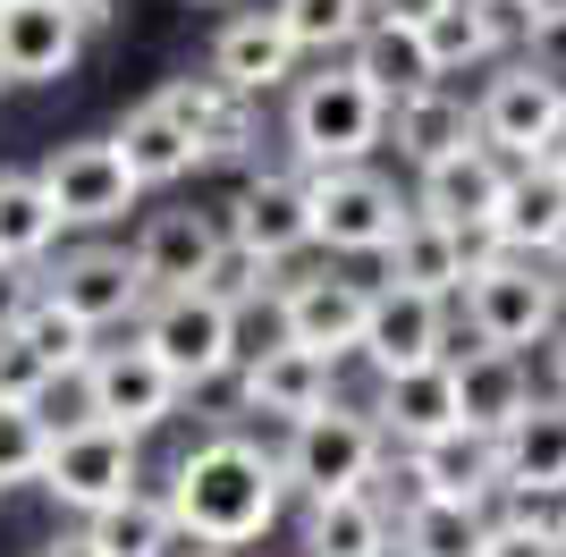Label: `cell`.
Returning a JSON list of instances; mask_svg holds the SVG:
<instances>
[{
  "mask_svg": "<svg viewBox=\"0 0 566 557\" xmlns=\"http://www.w3.org/2000/svg\"><path fill=\"white\" fill-rule=\"evenodd\" d=\"M43 9H69V0H43Z\"/></svg>",
  "mask_w": 566,
  "mask_h": 557,
  "instance_id": "cell-49",
  "label": "cell"
},
{
  "mask_svg": "<svg viewBox=\"0 0 566 557\" xmlns=\"http://www.w3.org/2000/svg\"><path fill=\"white\" fill-rule=\"evenodd\" d=\"M355 347L373 355V371H423L449 364V296H415V287H373L364 304V338Z\"/></svg>",
  "mask_w": 566,
  "mask_h": 557,
  "instance_id": "cell-10",
  "label": "cell"
},
{
  "mask_svg": "<svg viewBox=\"0 0 566 557\" xmlns=\"http://www.w3.org/2000/svg\"><path fill=\"white\" fill-rule=\"evenodd\" d=\"M34 482H43L60 507L94 515V507H111V498L136 490V440H127V431H102V422H69V431H51Z\"/></svg>",
  "mask_w": 566,
  "mask_h": 557,
  "instance_id": "cell-8",
  "label": "cell"
},
{
  "mask_svg": "<svg viewBox=\"0 0 566 557\" xmlns=\"http://www.w3.org/2000/svg\"><path fill=\"white\" fill-rule=\"evenodd\" d=\"M558 118H566V85H558V76H549V69H507V76H491L482 102H473V136L491 144V153L533 161Z\"/></svg>",
  "mask_w": 566,
  "mask_h": 557,
  "instance_id": "cell-12",
  "label": "cell"
},
{
  "mask_svg": "<svg viewBox=\"0 0 566 557\" xmlns=\"http://www.w3.org/2000/svg\"><path fill=\"white\" fill-rule=\"evenodd\" d=\"M136 347L153 355L178 389H203V380H220V371L237 364V313H220L212 296L178 287V296H153L136 313Z\"/></svg>",
  "mask_w": 566,
  "mask_h": 557,
  "instance_id": "cell-4",
  "label": "cell"
},
{
  "mask_svg": "<svg viewBox=\"0 0 566 557\" xmlns=\"http://www.w3.org/2000/svg\"><path fill=\"white\" fill-rule=\"evenodd\" d=\"M373 464H380V422L331 397V406H313L296 422V440L280 456V482H296L305 498H347V490L373 482Z\"/></svg>",
  "mask_w": 566,
  "mask_h": 557,
  "instance_id": "cell-5",
  "label": "cell"
},
{
  "mask_svg": "<svg viewBox=\"0 0 566 557\" xmlns=\"http://www.w3.org/2000/svg\"><path fill=\"white\" fill-rule=\"evenodd\" d=\"M549 338H558V347H549V364H558V397H566V322L549 329Z\"/></svg>",
  "mask_w": 566,
  "mask_h": 557,
  "instance_id": "cell-46",
  "label": "cell"
},
{
  "mask_svg": "<svg viewBox=\"0 0 566 557\" xmlns=\"http://www.w3.org/2000/svg\"><path fill=\"white\" fill-rule=\"evenodd\" d=\"M76 34L69 9H43V0H9L0 9V85H60L76 69Z\"/></svg>",
  "mask_w": 566,
  "mask_h": 557,
  "instance_id": "cell-14",
  "label": "cell"
},
{
  "mask_svg": "<svg viewBox=\"0 0 566 557\" xmlns=\"http://www.w3.org/2000/svg\"><path fill=\"white\" fill-rule=\"evenodd\" d=\"M406 482H423V498H449V507H482L499 490V440H482V431H440V440L406 448Z\"/></svg>",
  "mask_w": 566,
  "mask_h": 557,
  "instance_id": "cell-20",
  "label": "cell"
},
{
  "mask_svg": "<svg viewBox=\"0 0 566 557\" xmlns=\"http://www.w3.org/2000/svg\"><path fill=\"white\" fill-rule=\"evenodd\" d=\"M245 102H254V93H229L220 76H169V85L153 93V111H161L169 127H178V136L203 153V161H237V153L254 144Z\"/></svg>",
  "mask_w": 566,
  "mask_h": 557,
  "instance_id": "cell-13",
  "label": "cell"
},
{
  "mask_svg": "<svg viewBox=\"0 0 566 557\" xmlns=\"http://www.w3.org/2000/svg\"><path fill=\"white\" fill-rule=\"evenodd\" d=\"M499 490L566 498V397H524V414L499 431Z\"/></svg>",
  "mask_w": 566,
  "mask_h": 557,
  "instance_id": "cell-15",
  "label": "cell"
},
{
  "mask_svg": "<svg viewBox=\"0 0 566 557\" xmlns=\"http://www.w3.org/2000/svg\"><path fill=\"white\" fill-rule=\"evenodd\" d=\"M380 127H389V102H380L355 69L305 76V85H296V102H287V136H296V153H305V169H347V161H364V153L380 144Z\"/></svg>",
  "mask_w": 566,
  "mask_h": 557,
  "instance_id": "cell-3",
  "label": "cell"
},
{
  "mask_svg": "<svg viewBox=\"0 0 566 557\" xmlns=\"http://www.w3.org/2000/svg\"><path fill=\"white\" fill-rule=\"evenodd\" d=\"M76 389H85V422L127 431V440H144L153 422L178 414V380H169L144 347H94L85 371H76Z\"/></svg>",
  "mask_w": 566,
  "mask_h": 557,
  "instance_id": "cell-7",
  "label": "cell"
},
{
  "mask_svg": "<svg viewBox=\"0 0 566 557\" xmlns=\"http://www.w3.org/2000/svg\"><path fill=\"white\" fill-rule=\"evenodd\" d=\"M389 127H398V153L415 169H431V161H449V153H465V144H482V136H473V111L457 102V93H440V85L389 102Z\"/></svg>",
  "mask_w": 566,
  "mask_h": 557,
  "instance_id": "cell-28",
  "label": "cell"
},
{
  "mask_svg": "<svg viewBox=\"0 0 566 557\" xmlns=\"http://www.w3.org/2000/svg\"><path fill=\"white\" fill-rule=\"evenodd\" d=\"M69 322H85L102 338V329H127L153 304V287H144V271L127 254H111V245H85V254H69L60 271H51V287H43Z\"/></svg>",
  "mask_w": 566,
  "mask_h": 557,
  "instance_id": "cell-11",
  "label": "cell"
},
{
  "mask_svg": "<svg viewBox=\"0 0 566 557\" xmlns=\"http://www.w3.org/2000/svg\"><path fill=\"white\" fill-rule=\"evenodd\" d=\"M51 245H60V211L43 203V186L25 178V169H9V178H0V262H9V271H34Z\"/></svg>",
  "mask_w": 566,
  "mask_h": 557,
  "instance_id": "cell-33",
  "label": "cell"
},
{
  "mask_svg": "<svg viewBox=\"0 0 566 557\" xmlns=\"http://www.w3.org/2000/svg\"><path fill=\"white\" fill-rule=\"evenodd\" d=\"M440 0H380V18H406V25H423Z\"/></svg>",
  "mask_w": 566,
  "mask_h": 557,
  "instance_id": "cell-45",
  "label": "cell"
},
{
  "mask_svg": "<svg viewBox=\"0 0 566 557\" xmlns=\"http://www.w3.org/2000/svg\"><path fill=\"white\" fill-rule=\"evenodd\" d=\"M549 524H558V515H549ZM549 524H524V515H507V524H482V549H473V557H558Z\"/></svg>",
  "mask_w": 566,
  "mask_h": 557,
  "instance_id": "cell-39",
  "label": "cell"
},
{
  "mask_svg": "<svg viewBox=\"0 0 566 557\" xmlns=\"http://www.w3.org/2000/svg\"><path fill=\"white\" fill-rule=\"evenodd\" d=\"M364 304H373V287H355V278H287L280 287V338L338 364L364 338Z\"/></svg>",
  "mask_w": 566,
  "mask_h": 557,
  "instance_id": "cell-16",
  "label": "cell"
},
{
  "mask_svg": "<svg viewBox=\"0 0 566 557\" xmlns=\"http://www.w3.org/2000/svg\"><path fill=\"white\" fill-rule=\"evenodd\" d=\"M280 456H262L254 440H237V431H220V440L187 448L178 456V473H169V524L187 540H203V549H245V540H262L271 524H280Z\"/></svg>",
  "mask_w": 566,
  "mask_h": 557,
  "instance_id": "cell-1",
  "label": "cell"
},
{
  "mask_svg": "<svg viewBox=\"0 0 566 557\" xmlns=\"http://www.w3.org/2000/svg\"><path fill=\"white\" fill-rule=\"evenodd\" d=\"M296 69V43H287V25L262 9V18H229L212 43V76L229 93H271L280 76Z\"/></svg>",
  "mask_w": 566,
  "mask_h": 557,
  "instance_id": "cell-27",
  "label": "cell"
},
{
  "mask_svg": "<svg viewBox=\"0 0 566 557\" xmlns=\"http://www.w3.org/2000/svg\"><path fill=\"white\" fill-rule=\"evenodd\" d=\"M423 51H431V69L457 76V69H482L499 51V9L491 0H440L423 18Z\"/></svg>",
  "mask_w": 566,
  "mask_h": 557,
  "instance_id": "cell-32",
  "label": "cell"
},
{
  "mask_svg": "<svg viewBox=\"0 0 566 557\" xmlns=\"http://www.w3.org/2000/svg\"><path fill=\"white\" fill-rule=\"evenodd\" d=\"M465 329L482 338V347H542L549 329H558V278L533 271V254H482L465 262Z\"/></svg>",
  "mask_w": 566,
  "mask_h": 557,
  "instance_id": "cell-2",
  "label": "cell"
},
{
  "mask_svg": "<svg viewBox=\"0 0 566 557\" xmlns=\"http://www.w3.org/2000/svg\"><path fill=\"white\" fill-rule=\"evenodd\" d=\"M549 540H558V557H566V498H558V524H549Z\"/></svg>",
  "mask_w": 566,
  "mask_h": 557,
  "instance_id": "cell-47",
  "label": "cell"
},
{
  "mask_svg": "<svg viewBox=\"0 0 566 557\" xmlns=\"http://www.w3.org/2000/svg\"><path fill=\"white\" fill-rule=\"evenodd\" d=\"M111 153H118V161H127V178H136V186H178V178H187V169H203V153H195V144L178 136V127H169L161 111H153V102L118 118Z\"/></svg>",
  "mask_w": 566,
  "mask_h": 557,
  "instance_id": "cell-29",
  "label": "cell"
},
{
  "mask_svg": "<svg viewBox=\"0 0 566 557\" xmlns=\"http://www.w3.org/2000/svg\"><path fill=\"white\" fill-rule=\"evenodd\" d=\"M229 245H245V254H262V262H287L296 245H313L305 178H280V169H262V178L229 203Z\"/></svg>",
  "mask_w": 566,
  "mask_h": 557,
  "instance_id": "cell-19",
  "label": "cell"
},
{
  "mask_svg": "<svg viewBox=\"0 0 566 557\" xmlns=\"http://www.w3.org/2000/svg\"><path fill=\"white\" fill-rule=\"evenodd\" d=\"M305 211H313V245H331V254H380V245L398 237V220H406L398 186L380 178V169H364V161L313 169Z\"/></svg>",
  "mask_w": 566,
  "mask_h": 557,
  "instance_id": "cell-6",
  "label": "cell"
},
{
  "mask_svg": "<svg viewBox=\"0 0 566 557\" xmlns=\"http://www.w3.org/2000/svg\"><path fill=\"white\" fill-rule=\"evenodd\" d=\"M51 389H60V380H51V371L34 364V355H25L9 329H0V397H18V406H43Z\"/></svg>",
  "mask_w": 566,
  "mask_h": 557,
  "instance_id": "cell-40",
  "label": "cell"
},
{
  "mask_svg": "<svg viewBox=\"0 0 566 557\" xmlns=\"http://www.w3.org/2000/svg\"><path fill=\"white\" fill-rule=\"evenodd\" d=\"M25 296H34V287H25V271H9V262H0V329L25 313Z\"/></svg>",
  "mask_w": 566,
  "mask_h": 557,
  "instance_id": "cell-42",
  "label": "cell"
},
{
  "mask_svg": "<svg viewBox=\"0 0 566 557\" xmlns=\"http://www.w3.org/2000/svg\"><path fill=\"white\" fill-rule=\"evenodd\" d=\"M34 557H102V549H94V540H85V533H60V540H43V549H34Z\"/></svg>",
  "mask_w": 566,
  "mask_h": 557,
  "instance_id": "cell-44",
  "label": "cell"
},
{
  "mask_svg": "<svg viewBox=\"0 0 566 557\" xmlns=\"http://www.w3.org/2000/svg\"><path fill=\"white\" fill-rule=\"evenodd\" d=\"M271 271H280V262H262V254H245V245H229V237H220V254H212V271L195 278V296H212L220 313H245V304L271 287Z\"/></svg>",
  "mask_w": 566,
  "mask_h": 557,
  "instance_id": "cell-38",
  "label": "cell"
},
{
  "mask_svg": "<svg viewBox=\"0 0 566 557\" xmlns=\"http://www.w3.org/2000/svg\"><path fill=\"white\" fill-rule=\"evenodd\" d=\"M271 18L287 25L296 51H347L364 25H373V0H280Z\"/></svg>",
  "mask_w": 566,
  "mask_h": 557,
  "instance_id": "cell-35",
  "label": "cell"
},
{
  "mask_svg": "<svg viewBox=\"0 0 566 557\" xmlns=\"http://www.w3.org/2000/svg\"><path fill=\"white\" fill-rule=\"evenodd\" d=\"M347 51H355L347 69L364 76L380 102H406V93L440 85V69H431V51H423V25H406V18H373Z\"/></svg>",
  "mask_w": 566,
  "mask_h": 557,
  "instance_id": "cell-26",
  "label": "cell"
},
{
  "mask_svg": "<svg viewBox=\"0 0 566 557\" xmlns=\"http://www.w3.org/2000/svg\"><path fill=\"white\" fill-rule=\"evenodd\" d=\"M305 549H313V557H389V515L373 507V490L313 498V515H305Z\"/></svg>",
  "mask_w": 566,
  "mask_h": 557,
  "instance_id": "cell-30",
  "label": "cell"
},
{
  "mask_svg": "<svg viewBox=\"0 0 566 557\" xmlns=\"http://www.w3.org/2000/svg\"><path fill=\"white\" fill-rule=\"evenodd\" d=\"M398 533H406V557H473V549H482V507H449V498H415Z\"/></svg>",
  "mask_w": 566,
  "mask_h": 557,
  "instance_id": "cell-36",
  "label": "cell"
},
{
  "mask_svg": "<svg viewBox=\"0 0 566 557\" xmlns=\"http://www.w3.org/2000/svg\"><path fill=\"white\" fill-rule=\"evenodd\" d=\"M43 448H51V414H43V406H18V397H0V490L34 482V473H43Z\"/></svg>",
  "mask_w": 566,
  "mask_h": 557,
  "instance_id": "cell-37",
  "label": "cell"
},
{
  "mask_svg": "<svg viewBox=\"0 0 566 557\" xmlns=\"http://www.w3.org/2000/svg\"><path fill=\"white\" fill-rule=\"evenodd\" d=\"M85 540H94L102 557H169L178 524H169V507H161V498L127 490V498H111V507H94V515H85Z\"/></svg>",
  "mask_w": 566,
  "mask_h": 557,
  "instance_id": "cell-31",
  "label": "cell"
},
{
  "mask_svg": "<svg viewBox=\"0 0 566 557\" xmlns=\"http://www.w3.org/2000/svg\"><path fill=\"white\" fill-rule=\"evenodd\" d=\"M212 254H220V229L203 220V211H161V220H144V237L127 245V262L144 271V287H153V296L195 287V278L212 271Z\"/></svg>",
  "mask_w": 566,
  "mask_h": 557,
  "instance_id": "cell-21",
  "label": "cell"
},
{
  "mask_svg": "<svg viewBox=\"0 0 566 557\" xmlns=\"http://www.w3.org/2000/svg\"><path fill=\"white\" fill-rule=\"evenodd\" d=\"M0 9H9V0H0Z\"/></svg>",
  "mask_w": 566,
  "mask_h": 557,
  "instance_id": "cell-51",
  "label": "cell"
},
{
  "mask_svg": "<svg viewBox=\"0 0 566 557\" xmlns=\"http://www.w3.org/2000/svg\"><path fill=\"white\" fill-rule=\"evenodd\" d=\"M9 338H18V347L51 371V380H76V371H85V355H94V329L69 322L51 296H25V313L9 322Z\"/></svg>",
  "mask_w": 566,
  "mask_h": 557,
  "instance_id": "cell-34",
  "label": "cell"
},
{
  "mask_svg": "<svg viewBox=\"0 0 566 557\" xmlns=\"http://www.w3.org/2000/svg\"><path fill=\"white\" fill-rule=\"evenodd\" d=\"M34 186H43V203L60 211V229H111V220H127V203H136V178H127V161L111 153V136L102 144H60V153L34 169Z\"/></svg>",
  "mask_w": 566,
  "mask_h": 557,
  "instance_id": "cell-9",
  "label": "cell"
},
{
  "mask_svg": "<svg viewBox=\"0 0 566 557\" xmlns=\"http://www.w3.org/2000/svg\"><path fill=\"white\" fill-rule=\"evenodd\" d=\"M491 9H516V0H491Z\"/></svg>",
  "mask_w": 566,
  "mask_h": 557,
  "instance_id": "cell-50",
  "label": "cell"
},
{
  "mask_svg": "<svg viewBox=\"0 0 566 557\" xmlns=\"http://www.w3.org/2000/svg\"><path fill=\"white\" fill-rule=\"evenodd\" d=\"M516 18L533 34H566V0H516Z\"/></svg>",
  "mask_w": 566,
  "mask_h": 557,
  "instance_id": "cell-41",
  "label": "cell"
},
{
  "mask_svg": "<svg viewBox=\"0 0 566 557\" xmlns=\"http://www.w3.org/2000/svg\"><path fill=\"white\" fill-rule=\"evenodd\" d=\"M245 406L254 414H280V422H305L313 406H331V355L313 347H262L254 364H245Z\"/></svg>",
  "mask_w": 566,
  "mask_h": 557,
  "instance_id": "cell-24",
  "label": "cell"
},
{
  "mask_svg": "<svg viewBox=\"0 0 566 557\" xmlns=\"http://www.w3.org/2000/svg\"><path fill=\"white\" fill-rule=\"evenodd\" d=\"M491 254H558L566 245V178H549V169H507V186H499V211H491Z\"/></svg>",
  "mask_w": 566,
  "mask_h": 557,
  "instance_id": "cell-17",
  "label": "cell"
},
{
  "mask_svg": "<svg viewBox=\"0 0 566 557\" xmlns=\"http://www.w3.org/2000/svg\"><path fill=\"white\" fill-rule=\"evenodd\" d=\"M195 557H229V549H195Z\"/></svg>",
  "mask_w": 566,
  "mask_h": 557,
  "instance_id": "cell-48",
  "label": "cell"
},
{
  "mask_svg": "<svg viewBox=\"0 0 566 557\" xmlns=\"http://www.w3.org/2000/svg\"><path fill=\"white\" fill-rule=\"evenodd\" d=\"M533 169H549V178H566V118L542 136V153H533Z\"/></svg>",
  "mask_w": 566,
  "mask_h": 557,
  "instance_id": "cell-43",
  "label": "cell"
},
{
  "mask_svg": "<svg viewBox=\"0 0 566 557\" xmlns=\"http://www.w3.org/2000/svg\"><path fill=\"white\" fill-rule=\"evenodd\" d=\"M380 262H389V287H415V296H457L465 287V237L440 229V220H423V211H406L398 237L380 245Z\"/></svg>",
  "mask_w": 566,
  "mask_h": 557,
  "instance_id": "cell-23",
  "label": "cell"
},
{
  "mask_svg": "<svg viewBox=\"0 0 566 557\" xmlns=\"http://www.w3.org/2000/svg\"><path fill=\"white\" fill-rule=\"evenodd\" d=\"M449 371H457V431H482V440H499L524 414V397H533V380H524V364L507 347H473Z\"/></svg>",
  "mask_w": 566,
  "mask_h": 557,
  "instance_id": "cell-25",
  "label": "cell"
},
{
  "mask_svg": "<svg viewBox=\"0 0 566 557\" xmlns=\"http://www.w3.org/2000/svg\"><path fill=\"white\" fill-rule=\"evenodd\" d=\"M499 186H507V169H499L491 144H465V153H449V161H431L423 169V220H440V229L457 237H482L491 229V211H499Z\"/></svg>",
  "mask_w": 566,
  "mask_h": 557,
  "instance_id": "cell-18",
  "label": "cell"
},
{
  "mask_svg": "<svg viewBox=\"0 0 566 557\" xmlns=\"http://www.w3.org/2000/svg\"><path fill=\"white\" fill-rule=\"evenodd\" d=\"M380 440H406V448H423L440 440V431H457V371L449 364H423V371H389L380 380Z\"/></svg>",
  "mask_w": 566,
  "mask_h": 557,
  "instance_id": "cell-22",
  "label": "cell"
}]
</instances>
